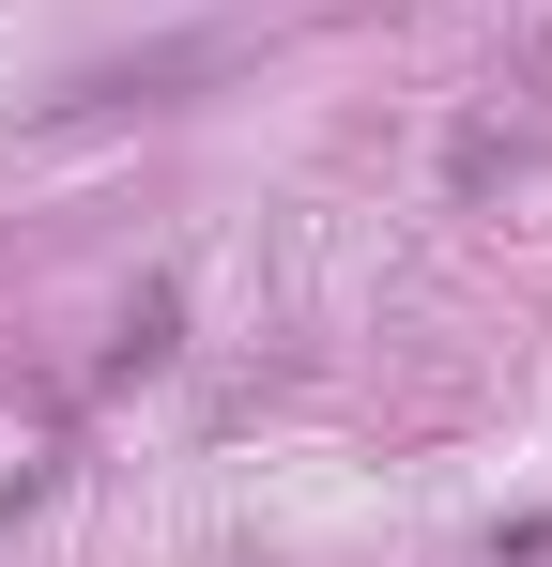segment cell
Returning <instances> with one entry per match:
<instances>
[{
  "label": "cell",
  "mask_w": 552,
  "mask_h": 567,
  "mask_svg": "<svg viewBox=\"0 0 552 567\" xmlns=\"http://www.w3.org/2000/svg\"><path fill=\"white\" fill-rule=\"evenodd\" d=\"M170 338H184V291L154 277L139 307H123V338H108V383H139V369H170Z\"/></svg>",
  "instance_id": "1"
}]
</instances>
